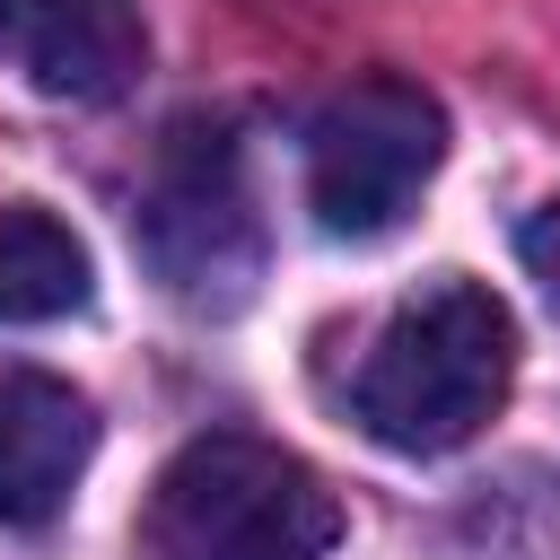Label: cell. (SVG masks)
Here are the masks:
<instances>
[{
    "label": "cell",
    "instance_id": "1",
    "mask_svg": "<svg viewBox=\"0 0 560 560\" xmlns=\"http://www.w3.org/2000/svg\"><path fill=\"white\" fill-rule=\"evenodd\" d=\"M516 376V315L481 280H429L368 350L350 411L394 455H455L472 446Z\"/></svg>",
    "mask_w": 560,
    "mask_h": 560
},
{
    "label": "cell",
    "instance_id": "2",
    "mask_svg": "<svg viewBox=\"0 0 560 560\" xmlns=\"http://www.w3.org/2000/svg\"><path fill=\"white\" fill-rule=\"evenodd\" d=\"M158 542L184 560H324L341 542V499L306 455L210 429L158 472Z\"/></svg>",
    "mask_w": 560,
    "mask_h": 560
},
{
    "label": "cell",
    "instance_id": "3",
    "mask_svg": "<svg viewBox=\"0 0 560 560\" xmlns=\"http://www.w3.org/2000/svg\"><path fill=\"white\" fill-rule=\"evenodd\" d=\"M446 158V114L420 79H359L306 131V210L324 236H385L429 192Z\"/></svg>",
    "mask_w": 560,
    "mask_h": 560
},
{
    "label": "cell",
    "instance_id": "4",
    "mask_svg": "<svg viewBox=\"0 0 560 560\" xmlns=\"http://www.w3.org/2000/svg\"><path fill=\"white\" fill-rule=\"evenodd\" d=\"M140 245L184 306H210V315L245 306V289L262 271V228H254L245 158L228 131H210V122L166 131L149 192H140Z\"/></svg>",
    "mask_w": 560,
    "mask_h": 560
},
{
    "label": "cell",
    "instance_id": "5",
    "mask_svg": "<svg viewBox=\"0 0 560 560\" xmlns=\"http://www.w3.org/2000/svg\"><path fill=\"white\" fill-rule=\"evenodd\" d=\"M96 455V411L44 368H0V525H52Z\"/></svg>",
    "mask_w": 560,
    "mask_h": 560
},
{
    "label": "cell",
    "instance_id": "6",
    "mask_svg": "<svg viewBox=\"0 0 560 560\" xmlns=\"http://www.w3.org/2000/svg\"><path fill=\"white\" fill-rule=\"evenodd\" d=\"M0 26L26 79L61 105H114L149 61L140 0H0Z\"/></svg>",
    "mask_w": 560,
    "mask_h": 560
},
{
    "label": "cell",
    "instance_id": "7",
    "mask_svg": "<svg viewBox=\"0 0 560 560\" xmlns=\"http://www.w3.org/2000/svg\"><path fill=\"white\" fill-rule=\"evenodd\" d=\"M88 306V245L35 210V201H9L0 210V324H61Z\"/></svg>",
    "mask_w": 560,
    "mask_h": 560
},
{
    "label": "cell",
    "instance_id": "8",
    "mask_svg": "<svg viewBox=\"0 0 560 560\" xmlns=\"http://www.w3.org/2000/svg\"><path fill=\"white\" fill-rule=\"evenodd\" d=\"M516 245H525V262H534V280H542V289L560 298V201H551V210H534Z\"/></svg>",
    "mask_w": 560,
    "mask_h": 560
}]
</instances>
